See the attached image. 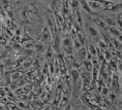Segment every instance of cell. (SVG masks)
<instances>
[{
	"instance_id": "1",
	"label": "cell",
	"mask_w": 122,
	"mask_h": 110,
	"mask_svg": "<svg viewBox=\"0 0 122 110\" xmlns=\"http://www.w3.org/2000/svg\"><path fill=\"white\" fill-rule=\"evenodd\" d=\"M39 38H41V39H39V41L44 42V43L48 44V45L51 42L52 38H53V36H52L50 29L48 28L47 25H46L44 28H42V31H41V36H39Z\"/></svg>"
},
{
	"instance_id": "2",
	"label": "cell",
	"mask_w": 122,
	"mask_h": 110,
	"mask_svg": "<svg viewBox=\"0 0 122 110\" xmlns=\"http://www.w3.org/2000/svg\"><path fill=\"white\" fill-rule=\"evenodd\" d=\"M45 58L47 59L50 63H53L54 60H55V51L53 50V48H52V46H48L47 50L45 51Z\"/></svg>"
},
{
	"instance_id": "3",
	"label": "cell",
	"mask_w": 122,
	"mask_h": 110,
	"mask_svg": "<svg viewBox=\"0 0 122 110\" xmlns=\"http://www.w3.org/2000/svg\"><path fill=\"white\" fill-rule=\"evenodd\" d=\"M75 54L77 55V57H76V59L77 60L84 61L85 59H86V56H87V50H86V47L82 46L80 50H79L77 53H75Z\"/></svg>"
},
{
	"instance_id": "4",
	"label": "cell",
	"mask_w": 122,
	"mask_h": 110,
	"mask_svg": "<svg viewBox=\"0 0 122 110\" xmlns=\"http://www.w3.org/2000/svg\"><path fill=\"white\" fill-rule=\"evenodd\" d=\"M92 21L94 23H95V25L98 27V28H100V29H102V30H106L107 29V26L106 25V23L102 21V19L100 17H94V18H92Z\"/></svg>"
},
{
	"instance_id": "5",
	"label": "cell",
	"mask_w": 122,
	"mask_h": 110,
	"mask_svg": "<svg viewBox=\"0 0 122 110\" xmlns=\"http://www.w3.org/2000/svg\"><path fill=\"white\" fill-rule=\"evenodd\" d=\"M49 45L48 44H46L44 43V42H41V41H37L35 43V50L37 53L39 54H42V53H45L46 50H47V48H48Z\"/></svg>"
},
{
	"instance_id": "6",
	"label": "cell",
	"mask_w": 122,
	"mask_h": 110,
	"mask_svg": "<svg viewBox=\"0 0 122 110\" xmlns=\"http://www.w3.org/2000/svg\"><path fill=\"white\" fill-rule=\"evenodd\" d=\"M24 10L26 11V13H28V14H36L38 13V10H37V8L35 7V5L34 4H32V3H30V4H27L25 7H24Z\"/></svg>"
},
{
	"instance_id": "7",
	"label": "cell",
	"mask_w": 122,
	"mask_h": 110,
	"mask_svg": "<svg viewBox=\"0 0 122 110\" xmlns=\"http://www.w3.org/2000/svg\"><path fill=\"white\" fill-rule=\"evenodd\" d=\"M86 50H87V53L92 56V58H96V56H97V47H95V45H93L91 43H88V47H86Z\"/></svg>"
},
{
	"instance_id": "8",
	"label": "cell",
	"mask_w": 122,
	"mask_h": 110,
	"mask_svg": "<svg viewBox=\"0 0 122 110\" xmlns=\"http://www.w3.org/2000/svg\"><path fill=\"white\" fill-rule=\"evenodd\" d=\"M88 32H89V34L91 35V37L92 38H97L98 37V35H99V31H98V29L96 28V27H94V26H89L88 27Z\"/></svg>"
},
{
	"instance_id": "9",
	"label": "cell",
	"mask_w": 122,
	"mask_h": 110,
	"mask_svg": "<svg viewBox=\"0 0 122 110\" xmlns=\"http://www.w3.org/2000/svg\"><path fill=\"white\" fill-rule=\"evenodd\" d=\"M83 66H84V68H85V70H86L87 72H91V71H92L93 65H92V62H91L90 60L85 59L83 61Z\"/></svg>"
},
{
	"instance_id": "10",
	"label": "cell",
	"mask_w": 122,
	"mask_h": 110,
	"mask_svg": "<svg viewBox=\"0 0 122 110\" xmlns=\"http://www.w3.org/2000/svg\"><path fill=\"white\" fill-rule=\"evenodd\" d=\"M17 106L20 107L21 109H24V110H29L30 109V106L27 103L24 102V101H18V102H17Z\"/></svg>"
},
{
	"instance_id": "11",
	"label": "cell",
	"mask_w": 122,
	"mask_h": 110,
	"mask_svg": "<svg viewBox=\"0 0 122 110\" xmlns=\"http://www.w3.org/2000/svg\"><path fill=\"white\" fill-rule=\"evenodd\" d=\"M20 78H21V73L19 71L13 72V74H11V80L13 81H18V80H20Z\"/></svg>"
},
{
	"instance_id": "12",
	"label": "cell",
	"mask_w": 122,
	"mask_h": 110,
	"mask_svg": "<svg viewBox=\"0 0 122 110\" xmlns=\"http://www.w3.org/2000/svg\"><path fill=\"white\" fill-rule=\"evenodd\" d=\"M31 66H32V61H30V60H27L26 62H24L23 65H22L23 68H30Z\"/></svg>"
},
{
	"instance_id": "13",
	"label": "cell",
	"mask_w": 122,
	"mask_h": 110,
	"mask_svg": "<svg viewBox=\"0 0 122 110\" xmlns=\"http://www.w3.org/2000/svg\"><path fill=\"white\" fill-rule=\"evenodd\" d=\"M51 108H52V106H47V107H44V108H42L41 110H51Z\"/></svg>"
},
{
	"instance_id": "14",
	"label": "cell",
	"mask_w": 122,
	"mask_h": 110,
	"mask_svg": "<svg viewBox=\"0 0 122 110\" xmlns=\"http://www.w3.org/2000/svg\"><path fill=\"white\" fill-rule=\"evenodd\" d=\"M66 1V0H62V2H65Z\"/></svg>"
},
{
	"instance_id": "15",
	"label": "cell",
	"mask_w": 122,
	"mask_h": 110,
	"mask_svg": "<svg viewBox=\"0 0 122 110\" xmlns=\"http://www.w3.org/2000/svg\"><path fill=\"white\" fill-rule=\"evenodd\" d=\"M10 1H16V0H10Z\"/></svg>"
},
{
	"instance_id": "16",
	"label": "cell",
	"mask_w": 122,
	"mask_h": 110,
	"mask_svg": "<svg viewBox=\"0 0 122 110\" xmlns=\"http://www.w3.org/2000/svg\"><path fill=\"white\" fill-rule=\"evenodd\" d=\"M0 29H1V24H0Z\"/></svg>"
}]
</instances>
